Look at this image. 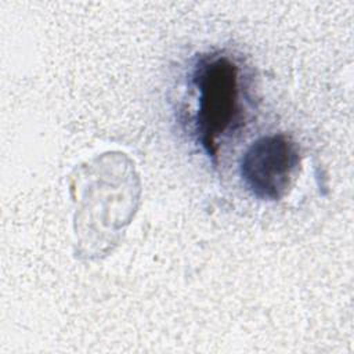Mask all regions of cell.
<instances>
[{"instance_id": "cell-1", "label": "cell", "mask_w": 354, "mask_h": 354, "mask_svg": "<svg viewBox=\"0 0 354 354\" xmlns=\"http://www.w3.org/2000/svg\"><path fill=\"white\" fill-rule=\"evenodd\" d=\"M76 173L72 187L80 194L75 199L79 253L93 259L109 252L130 223L138 206L140 181L123 153H106Z\"/></svg>"}, {"instance_id": "cell-2", "label": "cell", "mask_w": 354, "mask_h": 354, "mask_svg": "<svg viewBox=\"0 0 354 354\" xmlns=\"http://www.w3.org/2000/svg\"><path fill=\"white\" fill-rule=\"evenodd\" d=\"M191 84L196 93L195 136L209 159L217 165L220 144L238 131L246 119L249 94L245 73L232 57L212 53L198 58Z\"/></svg>"}, {"instance_id": "cell-3", "label": "cell", "mask_w": 354, "mask_h": 354, "mask_svg": "<svg viewBox=\"0 0 354 354\" xmlns=\"http://www.w3.org/2000/svg\"><path fill=\"white\" fill-rule=\"evenodd\" d=\"M301 163L300 148L283 133L268 134L253 141L239 162V174L253 196L281 201L292 187Z\"/></svg>"}]
</instances>
